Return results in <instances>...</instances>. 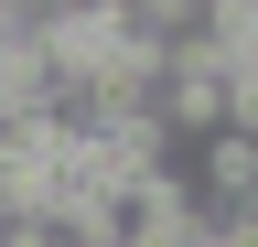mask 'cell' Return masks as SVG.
I'll use <instances>...</instances> for the list:
<instances>
[{"label": "cell", "instance_id": "cell-2", "mask_svg": "<svg viewBox=\"0 0 258 247\" xmlns=\"http://www.w3.org/2000/svg\"><path fill=\"white\" fill-rule=\"evenodd\" d=\"M118 22H129L151 54H172V43H205V33H215V0H118Z\"/></svg>", "mask_w": 258, "mask_h": 247}, {"label": "cell", "instance_id": "cell-1", "mask_svg": "<svg viewBox=\"0 0 258 247\" xmlns=\"http://www.w3.org/2000/svg\"><path fill=\"white\" fill-rule=\"evenodd\" d=\"M194 183H205V204H247L258 194V129H205L194 140Z\"/></svg>", "mask_w": 258, "mask_h": 247}, {"label": "cell", "instance_id": "cell-3", "mask_svg": "<svg viewBox=\"0 0 258 247\" xmlns=\"http://www.w3.org/2000/svg\"><path fill=\"white\" fill-rule=\"evenodd\" d=\"M237 215H258V194H247V204H237Z\"/></svg>", "mask_w": 258, "mask_h": 247}]
</instances>
